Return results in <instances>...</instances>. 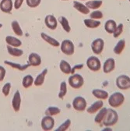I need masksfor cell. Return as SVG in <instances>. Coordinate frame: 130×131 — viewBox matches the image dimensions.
Wrapping results in <instances>:
<instances>
[{"instance_id": "6da1fadb", "label": "cell", "mask_w": 130, "mask_h": 131, "mask_svg": "<svg viewBox=\"0 0 130 131\" xmlns=\"http://www.w3.org/2000/svg\"><path fill=\"white\" fill-rule=\"evenodd\" d=\"M119 121V115L115 110L108 108L105 116L103 119V124L105 126H111L117 123Z\"/></svg>"}, {"instance_id": "7a4b0ae2", "label": "cell", "mask_w": 130, "mask_h": 131, "mask_svg": "<svg viewBox=\"0 0 130 131\" xmlns=\"http://www.w3.org/2000/svg\"><path fill=\"white\" fill-rule=\"evenodd\" d=\"M108 104L111 108H119L125 102V96L121 92H115L108 97Z\"/></svg>"}, {"instance_id": "3957f363", "label": "cell", "mask_w": 130, "mask_h": 131, "mask_svg": "<svg viewBox=\"0 0 130 131\" xmlns=\"http://www.w3.org/2000/svg\"><path fill=\"white\" fill-rule=\"evenodd\" d=\"M69 85L73 89H79L82 88L84 84V79L83 76L79 73L72 74L68 79Z\"/></svg>"}, {"instance_id": "277c9868", "label": "cell", "mask_w": 130, "mask_h": 131, "mask_svg": "<svg viewBox=\"0 0 130 131\" xmlns=\"http://www.w3.org/2000/svg\"><path fill=\"white\" fill-rule=\"evenodd\" d=\"M60 49L63 54L66 56H72L75 52V45L69 39H65L60 44Z\"/></svg>"}, {"instance_id": "5b68a950", "label": "cell", "mask_w": 130, "mask_h": 131, "mask_svg": "<svg viewBox=\"0 0 130 131\" xmlns=\"http://www.w3.org/2000/svg\"><path fill=\"white\" fill-rule=\"evenodd\" d=\"M116 86L120 90L130 89V77L127 75H120L116 78Z\"/></svg>"}, {"instance_id": "8992f818", "label": "cell", "mask_w": 130, "mask_h": 131, "mask_svg": "<svg viewBox=\"0 0 130 131\" xmlns=\"http://www.w3.org/2000/svg\"><path fill=\"white\" fill-rule=\"evenodd\" d=\"M87 66L90 70L93 72H97L101 68V62L97 57L90 56L87 60Z\"/></svg>"}, {"instance_id": "52a82bcc", "label": "cell", "mask_w": 130, "mask_h": 131, "mask_svg": "<svg viewBox=\"0 0 130 131\" xmlns=\"http://www.w3.org/2000/svg\"><path fill=\"white\" fill-rule=\"evenodd\" d=\"M73 108L78 112H84L87 108V101L82 96L76 97L73 101Z\"/></svg>"}, {"instance_id": "ba28073f", "label": "cell", "mask_w": 130, "mask_h": 131, "mask_svg": "<svg viewBox=\"0 0 130 131\" xmlns=\"http://www.w3.org/2000/svg\"><path fill=\"white\" fill-rule=\"evenodd\" d=\"M104 48V41L102 38H96L91 43V50L93 54L100 55L102 53Z\"/></svg>"}, {"instance_id": "9c48e42d", "label": "cell", "mask_w": 130, "mask_h": 131, "mask_svg": "<svg viewBox=\"0 0 130 131\" xmlns=\"http://www.w3.org/2000/svg\"><path fill=\"white\" fill-rule=\"evenodd\" d=\"M41 126L43 130L44 131H50L55 126V119L52 116H45L42 118L41 122Z\"/></svg>"}, {"instance_id": "30bf717a", "label": "cell", "mask_w": 130, "mask_h": 131, "mask_svg": "<svg viewBox=\"0 0 130 131\" xmlns=\"http://www.w3.org/2000/svg\"><path fill=\"white\" fill-rule=\"evenodd\" d=\"M58 20L52 14H48L44 18V24L45 26L49 28L50 30H55L58 27Z\"/></svg>"}, {"instance_id": "8fae6325", "label": "cell", "mask_w": 130, "mask_h": 131, "mask_svg": "<svg viewBox=\"0 0 130 131\" xmlns=\"http://www.w3.org/2000/svg\"><path fill=\"white\" fill-rule=\"evenodd\" d=\"M20 105H21V94L19 91H17L14 94L12 99V107L13 110L17 112L20 110Z\"/></svg>"}, {"instance_id": "7c38bea8", "label": "cell", "mask_w": 130, "mask_h": 131, "mask_svg": "<svg viewBox=\"0 0 130 131\" xmlns=\"http://www.w3.org/2000/svg\"><path fill=\"white\" fill-rule=\"evenodd\" d=\"M41 57L35 52H32L28 56V63L31 67H38L41 64Z\"/></svg>"}, {"instance_id": "4fadbf2b", "label": "cell", "mask_w": 130, "mask_h": 131, "mask_svg": "<svg viewBox=\"0 0 130 131\" xmlns=\"http://www.w3.org/2000/svg\"><path fill=\"white\" fill-rule=\"evenodd\" d=\"M13 7L12 0H2L0 2V10L5 13H11Z\"/></svg>"}, {"instance_id": "5bb4252c", "label": "cell", "mask_w": 130, "mask_h": 131, "mask_svg": "<svg viewBox=\"0 0 130 131\" xmlns=\"http://www.w3.org/2000/svg\"><path fill=\"white\" fill-rule=\"evenodd\" d=\"M115 68V61L113 58H108L104 63L103 71L105 73H109L112 72Z\"/></svg>"}, {"instance_id": "9a60e30c", "label": "cell", "mask_w": 130, "mask_h": 131, "mask_svg": "<svg viewBox=\"0 0 130 131\" xmlns=\"http://www.w3.org/2000/svg\"><path fill=\"white\" fill-rule=\"evenodd\" d=\"M41 37L45 42H47L48 44H49L50 45H52L53 47H59L60 46V42L58 40L51 37L50 35H47L46 33H44V32L41 33Z\"/></svg>"}, {"instance_id": "2e32d148", "label": "cell", "mask_w": 130, "mask_h": 131, "mask_svg": "<svg viewBox=\"0 0 130 131\" xmlns=\"http://www.w3.org/2000/svg\"><path fill=\"white\" fill-rule=\"evenodd\" d=\"M103 106H104V103H103L102 100H98L97 102H94L90 107L86 108V110H87V113H89V114H94L97 112H98Z\"/></svg>"}, {"instance_id": "e0dca14e", "label": "cell", "mask_w": 130, "mask_h": 131, "mask_svg": "<svg viewBox=\"0 0 130 131\" xmlns=\"http://www.w3.org/2000/svg\"><path fill=\"white\" fill-rule=\"evenodd\" d=\"M4 63L8 65L9 67L13 68V69H16V70H20V71H23L25 70H27L29 67H30V64L27 62V64H20V63H17V62H13L12 61H8V60H6L4 61Z\"/></svg>"}, {"instance_id": "ac0fdd59", "label": "cell", "mask_w": 130, "mask_h": 131, "mask_svg": "<svg viewBox=\"0 0 130 131\" xmlns=\"http://www.w3.org/2000/svg\"><path fill=\"white\" fill-rule=\"evenodd\" d=\"M73 7L80 13H82L84 15H87L90 13V9L85 5L83 4L82 3H80L79 1H74L73 2Z\"/></svg>"}, {"instance_id": "d6986e66", "label": "cell", "mask_w": 130, "mask_h": 131, "mask_svg": "<svg viewBox=\"0 0 130 131\" xmlns=\"http://www.w3.org/2000/svg\"><path fill=\"white\" fill-rule=\"evenodd\" d=\"M92 94L99 100H105L109 97L108 92L102 89H93L92 91Z\"/></svg>"}, {"instance_id": "ffe728a7", "label": "cell", "mask_w": 130, "mask_h": 131, "mask_svg": "<svg viewBox=\"0 0 130 131\" xmlns=\"http://www.w3.org/2000/svg\"><path fill=\"white\" fill-rule=\"evenodd\" d=\"M48 69L45 68L41 71V73H39L36 77V78L34 79V84L35 86L40 87V86L43 85V84L44 83V79H45V77H46V75L48 73Z\"/></svg>"}, {"instance_id": "44dd1931", "label": "cell", "mask_w": 130, "mask_h": 131, "mask_svg": "<svg viewBox=\"0 0 130 131\" xmlns=\"http://www.w3.org/2000/svg\"><path fill=\"white\" fill-rule=\"evenodd\" d=\"M5 40H6V44L8 45L13 46V47L19 48V47H20L22 45V41L20 39H18L17 38H16V37L11 36V35L6 36Z\"/></svg>"}, {"instance_id": "7402d4cb", "label": "cell", "mask_w": 130, "mask_h": 131, "mask_svg": "<svg viewBox=\"0 0 130 131\" xmlns=\"http://www.w3.org/2000/svg\"><path fill=\"white\" fill-rule=\"evenodd\" d=\"M6 48H7L8 53L13 57H20L23 55V51L22 49L18 48L17 47H13V46L7 45Z\"/></svg>"}, {"instance_id": "603a6c76", "label": "cell", "mask_w": 130, "mask_h": 131, "mask_svg": "<svg viewBox=\"0 0 130 131\" xmlns=\"http://www.w3.org/2000/svg\"><path fill=\"white\" fill-rule=\"evenodd\" d=\"M117 27V24L114 20H108L104 24V30L110 35H113Z\"/></svg>"}, {"instance_id": "cb8c5ba5", "label": "cell", "mask_w": 130, "mask_h": 131, "mask_svg": "<svg viewBox=\"0 0 130 131\" xmlns=\"http://www.w3.org/2000/svg\"><path fill=\"white\" fill-rule=\"evenodd\" d=\"M59 69L63 73L69 75V74L71 73L72 67L67 61L62 59V60L60 61V63H59Z\"/></svg>"}, {"instance_id": "d4e9b609", "label": "cell", "mask_w": 130, "mask_h": 131, "mask_svg": "<svg viewBox=\"0 0 130 131\" xmlns=\"http://www.w3.org/2000/svg\"><path fill=\"white\" fill-rule=\"evenodd\" d=\"M58 22L61 24L63 30L66 33H69L71 31V27L69 25V22L66 17H65L63 16H61L58 19Z\"/></svg>"}, {"instance_id": "484cf974", "label": "cell", "mask_w": 130, "mask_h": 131, "mask_svg": "<svg viewBox=\"0 0 130 131\" xmlns=\"http://www.w3.org/2000/svg\"><path fill=\"white\" fill-rule=\"evenodd\" d=\"M103 4V1L102 0H89L87 1L85 5L90 9H98L99 8L101 7Z\"/></svg>"}, {"instance_id": "4316f807", "label": "cell", "mask_w": 130, "mask_h": 131, "mask_svg": "<svg viewBox=\"0 0 130 131\" xmlns=\"http://www.w3.org/2000/svg\"><path fill=\"white\" fill-rule=\"evenodd\" d=\"M84 25L90 29H95L97 28L98 27H100L101 25V21L98 20H93V19H85L84 20Z\"/></svg>"}, {"instance_id": "83f0119b", "label": "cell", "mask_w": 130, "mask_h": 131, "mask_svg": "<svg viewBox=\"0 0 130 131\" xmlns=\"http://www.w3.org/2000/svg\"><path fill=\"white\" fill-rule=\"evenodd\" d=\"M11 27L14 34L17 36H23V31L17 20H13L11 23Z\"/></svg>"}, {"instance_id": "f1b7e54d", "label": "cell", "mask_w": 130, "mask_h": 131, "mask_svg": "<svg viewBox=\"0 0 130 131\" xmlns=\"http://www.w3.org/2000/svg\"><path fill=\"white\" fill-rule=\"evenodd\" d=\"M125 47V39H121L116 44L115 48H114L113 52H114V53L116 54V55H120L123 52Z\"/></svg>"}, {"instance_id": "f546056e", "label": "cell", "mask_w": 130, "mask_h": 131, "mask_svg": "<svg viewBox=\"0 0 130 131\" xmlns=\"http://www.w3.org/2000/svg\"><path fill=\"white\" fill-rule=\"evenodd\" d=\"M34 79L31 75H26L22 80V85L24 88H29L30 87H31L34 84Z\"/></svg>"}, {"instance_id": "4dcf8cb0", "label": "cell", "mask_w": 130, "mask_h": 131, "mask_svg": "<svg viewBox=\"0 0 130 131\" xmlns=\"http://www.w3.org/2000/svg\"><path fill=\"white\" fill-rule=\"evenodd\" d=\"M107 110H108V108H104V107H102L99 110V112L97 114V116L94 118V122L96 123L99 124V123H102V121H103V119H104V118L105 116V115H106Z\"/></svg>"}, {"instance_id": "1f68e13d", "label": "cell", "mask_w": 130, "mask_h": 131, "mask_svg": "<svg viewBox=\"0 0 130 131\" xmlns=\"http://www.w3.org/2000/svg\"><path fill=\"white\" fill-rule=\"evenodd\" d=\"M61 112V109L58 107L56 106H50L48 107L45 110V116H57Z\"/></svg>"}, {"instance_id": "d6a6232c", "label": "cell", "mask_w": 130, "mask_h": 131, "mask_svg": "<svg viewBox=\"0 0 130 131\" xmlns=\"http://www.w3.org/2000/svg\"><path fill=\"white\" fill-rule=\"evenodd\" d=\"M67 94V84L66 81H62L60 84V89L58 94V97L60 99H63L64 97Z\"/></svg>"}, {"instance_id": "836d02e7", "label": "cell", "mask_w": 130, "mask_h": 131, "mask_svg": "<svg viewBox=\"0 0 130 131\" xmlns=\"http://www.w3.org/2000/svg\"><path fill=\"white\" fill-rule=\"evenodd\" d=\"M70 126H71V119H67L55 129V131H66L70 127Z\"/></svg>"}, {"instance_id": "e575fe53", "label": "cell", "mask_w": 130, "mask_h": 131, "mask_svg": "<svg viewBox=\"0 0 130 131\" xmlns=\"http://www.w3.org/2000/svg\"><path fill=\"white\" fill-rule=\"evenodd\" d=\"M123 30H124V25H123V24L121 23V24H119V25H117L115 32L113 33V37L115 38H119V37L122 34Z\"/></svg>"}, {"instance_id": "d590c367", "label": "cell", "mask_w": 130, "mask_h": 131, "mask_svg": "<svg viewBox=\"0 0 130 131\" xmlns=\"http://www.w3.org/2000/svg\"><path fill=\"white\" fill-rule=\"evenodd\" d=\"M103 13L100 10H95L90 14V17L93 20H101L103 18Z\"/></svg>"}, {"instance_id": "8d00e7d4", "label": "cell", "mask_w": 130, "mask_h": 131, "mask_svg": "<svg viewBox=\"0 0 130 131\" xmlns=\"http://www.w3.org/2000/svg\"><path fill=\"white\" fill-rule=\"evenodd\" d=\"M41 0H26V3L30 8H36L41 4Z\"/></svg>"}, {"instance_id": "74e56055", "label": "cell", "mask_w": 130, "mask_h": 131, "mask_svg": "<svg viewBox=\"0 0 130 131\" xmlns=\"http://www.w3.org/2000/svg\"><path fill=\"white\" fill-rule=\"evenodd\" d=\"M11 83L10 82H7V83H6L3 87V89H2V91H3V94H4V96L7 97L9 96V92H10V89H11Z\"/></svg>"}, {"instance_id": "f35d334b", "label": "cell", "mask_w": 130, "mask_h": 131, "mask_svg": "<svg viewBox=\"0 0 130 131\" xmlns=\"http://www.w3.org/2000/svg\"><path fill=\"white\" fill-rule=\"evenodd\" d=\"M6 69L2 67V66H0V82L3 81L6 77Z\"/></svg>"}, {"instance_id": "ab89813d", "label": "cell", "mask_w": 130, "mask_h": 131, "mask_svg": "<svg viewBox=\"0 0 130 131\" xmlns=\"http://www.w3.org/2000/svg\"><path fill=\"white\" fill-rule=\"evenodd\" d=\"M24 0H15V2L13 3V7L15 9H19L21 6L22 4L23 3Z\"/></svg>"}, {"instance_id": "60d3db41", "label": "cell", "mask_w": 130, "mask_h": 131, "mask_svg": "<svg viewBox=\"0 0 130 131\" xmlns=\"http://www.w3.org/2000/svg\"><path fill=\"white\" fill-rule=\"evenodd\" d=\"M84 67V64H77L76 66H74V67L72 68L71 70V74H74L76 70H80V69H83Z\"/></svg>"}, {"instance_id": "b9f144b4", "label": "cell", "mask_w": 130, "mask_h": 131, "mask_svg": "<svg viewBox=\"0 0 130 131\" xmlns=\"http://www.w3.org/2000/svg\"><path fill=\"white\" fill-rule=\"evenodd\" d=\"M2 27H3V24H0V29L2 28Z\"/></svg>"}, {"instance_id": "7bdbcfd3", "label": "cell", "mask_w": 130, "mask_h": 131, "mask_svg": "<svg viewBox=\"0 0 130 131\" xmlns=\"http://www.w3.org/2000/svg\"><path fill=\"white\" fill-rule=\"evenodd\" d=\"M79 1H89V0H79Z\"/></svg>"}, {"instance_id": "ee69618b", "label": "cell", "mask_w": 130, "mask_h": 131, "mask_svg": "<svg viewBox=\"0 0 130 131\" xmlns=\"http://www.w3.org/2000/svg\"><path fill=\"white\" fill-rule=\"evenodd\" d=\"M62 1H69V0H62Z\"/></svg>"}, {"instance_id": "f6af8a7d", "label": "cell", "mask_w": 130, "mask_h": 131, "mask_svg": "<svg viewBox=\"0 0 130 131\" xmlns=\"http://www.w3.org/2000/svg\"><path fill=\"white\" fill-rule=\"evenodd\" d=\"M128 1H129V2H130V0H128Z\"/></svg>"}]
</instances>
